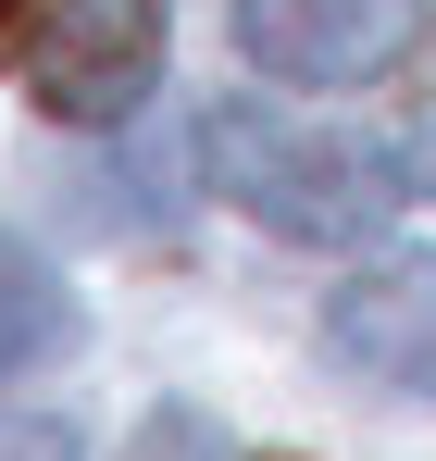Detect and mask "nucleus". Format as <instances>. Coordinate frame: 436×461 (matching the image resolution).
Masks as SVG:
<instances>
[{"label":"nucleus","instance_id":"f257e3e1","mask_svg":"<svg viewBox=\"0 0 436 461\" xmlns=\"http://www.w3.org/2000/svg\"><path fill=\"white\" fill-rule=\"evenodd\" d=\"M200 162H213V187L262 237H299V249H362V237L399 212V175L374 150L312 138V125L262 113V100H213V113H200Z\"/></svg>","mask_w":436,"mask_h":461},{"label":"nucleus","instance_id":"f03ea898","mask_svg":"<svg viewBox=\"0 0 436 461\" xmlns=\"http://www.w3.org/2000/svg\"><path fill=\"white\" fill-rule=\"evenodd\" d=\"M162 76V0H38L25 87L50 125H125Z\"/></svg>","mask_w":436,"mask_h":461},{"label":"nucleus","instance_id":"7ed1b4c3","mask_svg":"<svg viewBox=\"0 0 436 461\" xmlns=\"http://www.w3.org/2000/svg\"><path fill=\"white\" fill-rule=\"evenodd\" d=\"M424 0H237V50L275 87H362L412 50Z\"/></svg>","mask_w":436,"mask_h":461},{"label":"nucleus","instance_id":"20e7f679","mask_svg":"<svg viewBox=\"0 0 436 461\" xmlns=\"http://www.w3.org/2000/svg\"><path fill=\"white\" fill-rule=\"evenodd\" d=\"M324 349H337L350 375L399 386V399H436V249L362 262V275L324 300Z\"/></svg>","mask_w":436,"mask_h":461},{"label":"nucleus","instance_id":"39448f33","mask_svg":"<svg viewBox=\"0 0 436 461\" xmlns=\"http://www.w3.org/2000/svg\"><path fill=\"white\" fill-rule=\"evenodd\" d=\"M63 349H75L63 275H50L25 237H0V375H38V362H63Z\"/></svg>","mask_w":436,"mask_h":461},{"label":"nucleus","instance_id":"423d86ee","mask_svg":"<svg viewBox=\"0 0 436 461\" xmlns=\"http://www.w3.org/2000/svg\"><path fill=\"white\" fill-rule=\"evenodd\" d=\"M138 461H237V449H224L200 411H150V424H138Z\"/></svg>","mask_w":436,"mask_h":461},{"label":"nucleus","instance_id":"0eeeda50","mask_svg":"<svg viewBox=\"0 0 436 461\" xmlns=\"http://www.w3.org/2000/svg\"><path fill=\"white\" fill-rule=\"evenodd\" d=\"M0 461H87V449H75V424H50V411H0Z\"/></svg>","mask_w":436,"mask_h":461},{"label":"nucleus","instance_id":"6e6552de","mask_svg":"<svg viewBox=\"0 0 436 461\" xmlns=\"http://www.w3.org/2000/svg\"><path fill=\"white\" fill-rule=\"evenodd\" d=\"M399 175H412V187H424V200H436V125H424V138H412V150H399Z\"/></svg>","mask_w":436,"mask_h":461},{"label":"nucleus","instance_id":"1a4fd4ad","mask_svg":"<svg viewBox=\"0 0 436 461\" xmlns=\"http://www.w3.org/2000/svg\"><path fill=\"white\" fill-rule=\"evenodd\" d=\"M13 38H25V0H0V50H13Z\"/></svg>","mask_w":436,"mask_h":461}]
</instances>
